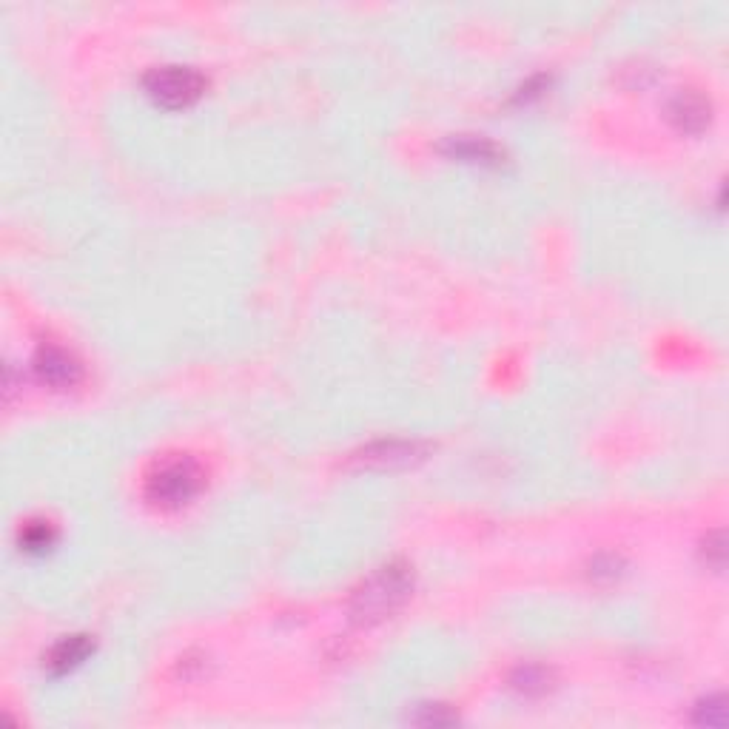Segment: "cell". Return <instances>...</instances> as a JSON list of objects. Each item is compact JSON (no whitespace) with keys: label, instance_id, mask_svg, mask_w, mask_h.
<instances>
[{"label":"cell","instance_id":"cell-10","mask_svg":"<svg viewBox=\"0 0 729 729\" xmlns=\"http://www.w3.org/2000/svg\"><path fill=\"white\" fill-rule=\"evenodd\" d=\"M698 724H707V727H724L727 721V710H724V701L721 698H710L707 704L698 707V715H695Z\"/></svg>","mask_w":729,"mask_h":729},{"label":"cell","instance_id":"cell-3","mask_svg":"<svg viewBox=\"0 0 729 729\" xmlns=\"http://www.w3.org/2000/svg\"><path fill=\"white\" fill-rule=\"evenodd\" d=\"M146 92L163 109H186L206 92V77L191 66H160L146 75Z\"/></svg>","mask_w":729,"mask_h":729},{"label":"cell","instance_id":"cell-1","mask_svg":"<svg viewBox=\"0 0 729 729\" xmlns=\"http://www.w3.org/2000/svg\"><path fill=\"white\" fill-rule=\"evenodd\" d=\"M413 576L405 564H385L362 581L351 596V616L359 624H376L396 613L411 596Z\"/></svg>","mask_w":729,"mask_h":729},{"label":"cell","instance_id":"cell-2","mask_svg":"<svg viewBox=\"0 0 729 729\" xmlns=\"http://www.w3.org/2000/svg\"><path fill=\"white\" fill-rule=\"evenodd\" d=\"M203 485V470L194 459H169L146 479V496L149 502L160 507H180L186 505L188 499L197 496V490Z\"/></svg>","mask_w":729,"mask_h":729},{"label":"cell","instance_id":"cell-6","mask_svg":"<svg viewBox=\"0 0 729 729\" xmlns=\"http://www.w3.org/2000/svg\"><path fill=\"white\" fill-rule=\"evenodd\" d=\"M445 154L465 160V163H482V166H493L502 160V151L496 149L485 137H470V134H459V137H448V143L442 146Z\"/></svg>","mask_w":729,"mask_h":729},{"label":"cell","instance_id":"cell-11","mask_svg":"<svg viewBox=\"0 0 729 729\" xmlns=\"http://www.w3.org/2000/svg\"><path fill=\"white\" fill-rule=\"evenodd\" d=\"M55 539V533H52V527L49 524H32V527H26V533H23V547L26 550H43V547H49Z\"/></svg>","mask_w":729,"mask_h":729},{"label":"cell","instance_id":"cell-7","mask_svg":"<svg viewBox=\"0 0 729 729\" xmlns=\"http://www.w3.org/2000/svg\"><path fill=\"white\" fill-rule=\"evenodd\" d=\"M94 650V641L89 636H69L63 638L60 644H57L55 650L49 653V670L55 675H63L69 673V670H75L80 667Z\"/></svg>","mask_w":729,"mask_h":729},{"label":"cell","instance_id":"cell-4","mask_svg":"<svg viewBox=\"0 0 729 729\" xmlns=\"http://www.w3.org/2000/svg\"><path fill=\"white\" fill-rule=\"evenodd\" d=\"M35 374L49 388L66 391V388H75L80 382L83 368L69 351H63L57 345H40L38 354H35Z\"/></svg>","mask_w":729,"mask_h":729},{"label":"cell","instance_id":"cell-8","mask_svg":"<svg viewBox=\"0 0 729 729\" xmlns=\"http://www.w3.org/2000/svg\"><path fill=\"white\" fill-rule=\"evenodd\" d=\"M413 456H416V445H408V442H382V445H374L362 453V462H379V465H408Z\"/></svg>","mask_w":729,"mask_h":729},{"label":"cell","instance_id":"cell-12","mask_svg":"<svg viewBox=\"0 0 729 729\" xmlns=\"http://www.w3.org/2000/svg\"><path fill=\"white\" fill-rule=\"evenodd\" d=\"M413 721H416V724H436V727H439V724H453L456 718H453V715H448V712H445V707H433V710H428V715H422V718H413Z\"/></svg>","mask_w":729,"mask_h":729},{"label":"cell","instance_id":"cell-5","mask_svg":"<svg viewBox=\"0 0 729 729\" xmlns=\"http://www.w3.org/2000/svg\"><path fill=\"white\" fill-rule=\"evenodd\" d=\"M670 120L678 131L698 134L710 123V100H704V94L698 92L675 94L670 103Z\"/></svg>","mask_w":729,"mask_h":729},{"label":"cell","instance_id":"cell-9","mask_svg":"<svg viewBox=\"0 0 729 729\" xmlns=\"http://www.w3.org/2000/svg\"><path fill=\"white\" fill-rule=\"evenodd\" d=\"M513 687L524 695H542L550 687V673L544 667H522L513 675Z\"/></svg>","mask_w":729,"mask_h":729}]
</instances>
